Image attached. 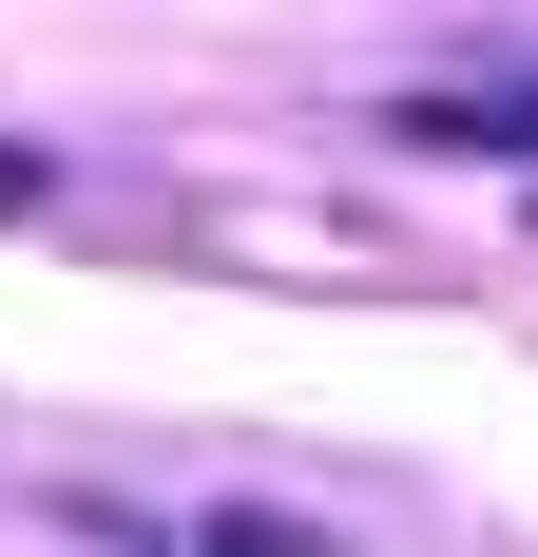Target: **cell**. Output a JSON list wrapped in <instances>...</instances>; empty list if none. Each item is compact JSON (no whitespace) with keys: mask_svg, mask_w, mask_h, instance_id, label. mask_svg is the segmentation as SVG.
<instances>
[{"mask_svg":"<svg viewBox=\"0 0 538 557\" xmlns=\"http://www.w3.org/2000/svg\"><path fill=\"white\" fill-rule=\"evenodd\" d=\"M404 135H462V154H538V77H519V97H424Z\"/></svg>","mask_w":538,"mask_h":557,"instance_id":"1","label":"cell"},{"mask_svg":"<svg viewBox=\"0 0 538 557\" xmlns=\"http://www.w3.org/2000/svg\"><path fill=\"white\" fill-rule=\"evenodd\" d=\"M193 557H346V539H308V519H269V500H212V519H193Z\"/></svg>","mask_w":538,"mask_h":557,"instance_id":"2","label":"cell"},{"mask_svg":"<svg viewBox=\"0 0 538 557\" xmlns=\"http://www.w3.org/2000/svg\"><path fill=\"white\" fill-rule=\"evenodd\" d=\"M20 193H39V154H0V212H20Z\"/></svg>","mask_w":538,"mask_h":557,"instance_id":"3","label":"cell"}]
</instances>
